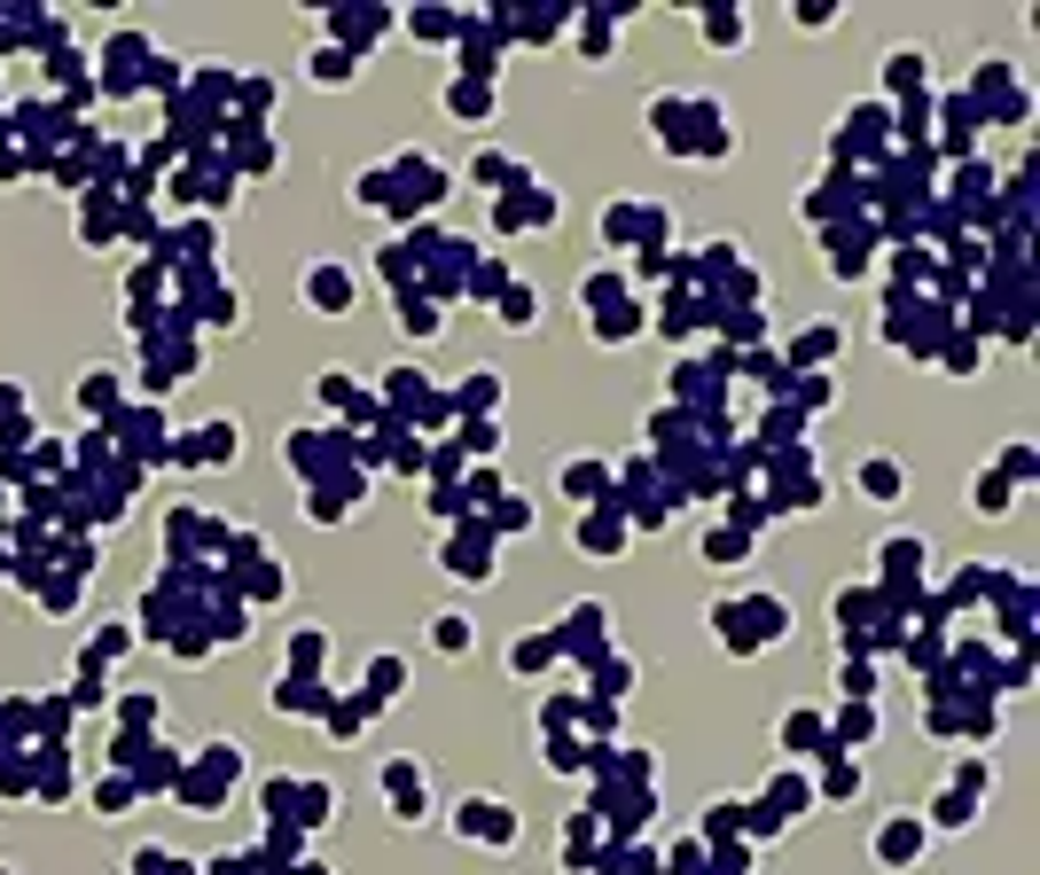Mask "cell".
Here are the masks:
<instances>
[{"label":"cell","instance_id":"cell-31","mask_svg":"<svg viewBox=\"0 0 1040 875\" xmlns=\"http://www.w3.org/2000/svg\"><path fill=\"white\" fill-rule=\"evenodd\" d=\"M533 313H540L533 290H501V328H533Z\"/></svg>","mask_w":1040,"mask_h":875},{"label":"cell","instance_id":"cell-1","mask_svg":"<svg viewBox=\"0 0 1040 875\" xmlns=\"http://www.w3.org/2000/svg\"><path fill=\"white\" fill-rule=\"evenodd\" d=\"M712 634L751 657V649H766L774 634H791V609L766 602V594H751V602H712Z\"/></svg>","mask_w":1040,"mask_h":875},{"label":"cell","instance_id":"cell-19","mask_svg":"<svg viewBox=\"0 0 1040 875\" xmlns=\"http://www.w3.org/2000/svg\"><path fill=\"white\" fill-rule=\"evenodd\" d=\"M118 399H126V391H118L110 368H86V376H78V407H86V414H118Z\"/></svg>","mask_w":1040,"mask_h":875},{"label":"cell","instance_id":"cell-24","mask_svg":"<svg viewBox=\"0 0 1040 875\" xmlns=\"http://www.w3.org/2000/svg\"><path fill=\"white\" fill-rule=\"evenodd\" d=\"M1009 493H1017V485H1009L1001 469H986V477H971V500H978V516H1009Z\"/></svg>","mask_w":1040,"mask_h":875},{"label":"cell","instance_id":"cell-27","mask_svg":"<svg viewBox=\"0 0 1040 875\" xmlns=\"http://www.w3.org/2000/svg\"><path fill=\"white\" fill-rule=\"evenodd\" d=\"M860 493H869V500H900V462H860Z\"/></svg>","mask_w":1040,"mask_h":875},{"label":"cell","instance_id":"cell-21","mask_svg":"<svg viewBox=\"0 0 1040 875\" xmlns=\"http://www.w3.org/2000/svg\"><path fill=\"white\" fill-rule=\"evenodd\" d=\"M783 750H814V758H822V750H829V727H822L814 712H791V720H783Z\"/></svg>","mask_w":1040,"mask_h":875},{"label":"cell","instance_id":"cell-37","mask_svg":"<svg viewBox=\"0 0 1040 875\" xmlns=\"http://www.w3.org/2000/svg\"><path fill=\"white\" fill-rule=\"evenodd\" d=\"M939 829H971V798H963V790L939 798Z\"/></svg>","mask_w":1040,"mask_h":875},{"label":"cell","instance_id":"cell-2","mask_svg":"<svg viewBox=\"0 0 1040 875\" xmlns=\"http://www.w3.org/2000/svg\"><path fill=\"white\" fill-rule=\"evenodd\" d=\"M556 649H571V657H602V649H611V602H571V609H564V626H556Z\"/></svg>","mask_w":1040,"mask_h":875},{"label":"cell","instance_id":"cell-6","mask_svg":"<svg viewBox=\"0 0 1040 875\" xmlns=\"http://www.w3.org/2000/svg\"><path fill=\"white\" fill-rule=\"evenodd\" d=\"M353 298H361V282H353V267H336V258H321V267L305 274V305L313 313H353Z\"/></svg>","mask_w":1040,"mask_h":875},{"label":"cell","instance_id":"cell-10","mask_svg":"<svg viewBox=\"0 0 1040 875\" xmlns=\"http://www.w3.org/2000/svg\"><path fill=\"white\" fill-rule=\"evenodd\" d=\"M275 712H298V720H321V712H329V695H321V688H313L305 672H282V680H275Z\"/></svg>","mask_w":1040,"mask_h":875},{"label":"cell","instance_id":"cell-11","mask_svg":"<svg viewBox=\"0 0 1040 875\" xmlns=\"http://www.w3.org/2000/svg\"><path fill=\"white\" fill-rule=\"evenodd\" d=\"M447 407H454V414H478V407L493 414V407H501V376H493V368H470V376L447 391Z\"/></svg>","mask_w":1040,"mask_h":875},{"label":"cell","instance_id":"cell-9","mask_svg":"<svg viewBox=\"0 0 1040 875\" xmlns=\"http://www.w3.org/2000/svg\"><path fill=\"white\" fill-rule=\"evenodd\" d=\"M923 844H931V836H923V821H915V813H892V821L877 829V860H884V867L923 860Z\"/></svg>","mask_w":1040,"mask_h":875},{"label":"cell","instance_id":"cell-23","mask_svg":"<svg viewBox=\"0 0 1040 875\" xmlns=\"http://www.w3.org/2000/svg\"><path fill=\"white\" fill-rule=\"evenodd\" d=\"M705 555H712V563H743V555H751V532H743V523H712V532H705Z\"/></svg>","mask_w":1040,"mask_h":875},{"label":"cell","instance_id":"cell-42","mask_svg":"<svg viewBox=\"0 0 1040 875\" xmlns=\"http://www.w3.org/2000/svg\"><path fill=\"white\" fill-rule=\"evenodd\" d=\"M0 875H17V867H0Z\"/></svg>","mask_w":1040,"mask_h":875},{"label":"cell","instance_id":"cell-13","mask_svg":"<svg viewBox=\"0 0 1040 875\" xmlns=\"http://www.w3.org/2000/svg\"><path fill=\"white\" fill-rule=\"evenodd\" d=\"M579 548H587V555H619V548H626V523H619L611 508H602V516H579Z\"/></svg>","mask_w":1040,"mask_h":875},{"label":"cell","instance_id":"cell-16","mask_svg":"<svg viewBox=\"0 0 1040 875\" xmlns=\"http://www.w3.org/2000/svg\"><path fill=\"white\" fill-rule=\"evenodd\" d=\"M697 32H705L712 47H743L751 24H743V9H720V0H712V9H697Z\"/></svg>","mask_w":1040,"mask_h":875},{"label":"cell","instance_id":"cell-29","mask_svg":"<svg viewBox=\"0 0 1040 875\" xmlns=\"http://www.w3.org/2000/svg\"><path fill=\"white\" fill-rule=\"evenodd\" d=\"M353 71H361V55H344V47H321L313 55V86H344Z\"/></svg>","mask_w":1040,"mask_h":875},{"label":"cell","instance_id":"cell-35","mask_svg":"<svg viewBox=\"0 0 1040 875\" xmlns=\"http://www.w3.org/2000/svg\"><path fill=\"white\" fill-rule=\"evenodd\" d=\"M133 867H141V875H196V860H172V852H141Z\"/></svg>","mask_w":1040,"mask_h":875},{"label":"cell","instance_id":"cell-32","mask_svg":"<svg viewBox=\"0 0 1040 875\" xmlns=\"http://www.w3.org/2000/svg\"><path fill=\"white\" fill-rule=\"evenodd\" d=\"M837 688H845V695H877V665H869V657H845V665H837Z\"/></svg>","mask_w":1040,"mask_h":875},{"label":"cell","instance_id":"cell-40","mask_svg":"<svg viewBox=\"0 0 1040 875\" xmlns=\"http://www.w3.org/2000/svg\"><path fill=\"white\" fill-rule=\"evenodd\" d=\"M462 446H470V454H493L501 430H493V422H462Z\"/></svg>","mask_w":1040,"mask_h":875},{"label":"cell","instance_id":"cell-26","mask_svg":"<svg viewBox=\"0 0 1040 875\" xmlns=\"http://www.w3.org/2000/svg\"><path fill=\"white\" fill-rule=\"evenodd\" d=\"M822 790L829 798H860V766H845V750H822Z\"/></svg>","mask_w":1040,"mask_h":875},{"label":"cell","instance_id":"cell-41","mask_svg":"<svg viewBox=\"0 0 1040 875\" xmlns=\"http://www.w3.org/2000/svg\"><path fill=\"white\" fill-rule=\"evenodd\" d=\"M798 24H806V32H829L837 9H829V0H798Z\"/></svg>","mask_w":1040,"mask_h":875},{"label":"cell","instance_id":"cell-22","mask_svg":"<svg viewBox=\"0 0 1040 875\" xmlns=\"http://www.w3.org/2000/svg\"><path fill=\"white\" fill-rule=\"evenodd\" d=\"M399 328H407V336H439L447 321H439V305H430V298H415V290H399Z\"/></svg>","mask_w":1040,"mask_h":875},{"label":"cell","instance_id":"cell-25","mask_svg":"<svg viewBox=\"0 0 1040 875\" xmlns=\"http://www.w3.org/2000/svg\"><path fill=\"white\" fill-rule=\"evenodd\" d=\"M430 649H439V657H470V618H454V609H447V618H430Z\"/></svg>","mask_w":1040,"mask_h":875},{"label":"cell","instance_id":"cell-39","mask_svg":"<svg viewBox=\"0 0 1040 875\" xmlns=\"http://www.w3.org/2000/svg\"><path fill=\"white\" fill-rule=\"evenodd\" d=\"M313 665H321V634L305 626V634H298V649H290V672H313Z\"/></svg>","mask_w":1040,"mask_h":875},{"label":"cell","instance_id":"cell-12","mask_svg":"<svg viewBox=\"0 0 1040 875\" xmlns=\"http://www.w3.org/2000/svg\"><path fill=\"white\" fill-rule=\"evenodd\" d=\"M447 110L485 126V118H493V78H454V86H447Z\"/></svg>","mask_w":1040,"mask_h":875},{"label":"cell","instance_id":"cell-33","mask_svg":"<svg viewBox=\"0 0 1040 875\" xmlns=\"http://www.w3.org/2000/svg\"><path fill=\"white\" fill-rule=\"evenodd\" d=\"M955 790H963V798H986V790H994V766H986V758H963V766H955Z\"/></svg>","mask_w":1040,"mask_h":875},{"label":"cell","instance_id":"cell-30","mask_svg":"<svg viewBox=\"0 0 1040 875\" xmlns=\"http://www.w3.org/2000/svg\"><path fill=\"white\" fill-rule=\"evenodd\" d=\"M626 680H634V665H626V657H594V695H602V704H611Z\"/></svg>","mask_w":1040,"mask_h":875},{"label":"cell","instance_id":"cell-18","mask_svg":"<svg viewBox=\"0 0 1040 875\" xmlns=\"http://www.w3.org/2000/svg\"><path fill=\"white\" fill-rule=\"evenodd\" d=\"M877 133H884V102H860V110H845V126H837V156H845L853 141H860V149H869Z\"/></svg>","mask_w":1040,"mask_h":875},{"label":"cell","instance_id":"cell-14","mask_svg":"<svg viewBox=\"0 0 1040 875\" xmlns=\"http://www.w3.org/2000/svg\"><path fill=\"white\" fill-rule=\"evenodd\" d=\"M806 806H814V790H806V781H798V774H774L759 813H766V821H783V813H806Z\"/></svg>","mask_w":1040,"mask_h":875},{"label":"cell","instance_id":"cell-3","mask_svg":"<svg viewBox=\"0 0 1040 875\" xmlns=\"http://www.w3.org/2000/svg\"><path fill=\"white\" fill-rule=\"evenodd\" d=\"M454 829H462L470 844H493V852L516 844V813H508L501 798H462V806H454Z\"/></svg>","mask_w":1040,"mask_h":875},{"label":"cell","instance_id":"cell-34","mask_svg":"<svg viewBox=\"0 0 1040 875\" xmlns=\"http://www.w3.org/2000/svg\"><path fill=\"white\" fill-rule=\"evenodd\" d=\"M407 672H399V657H376L368 665V695H376V704H392V688H399Z\"/></svg>","mask_w":1040,"mask_h":875},{"label":"cell","instance_id":"cell-20","mask_svg":"<svg viewBox=\"0 0 1040 875\" xmlns=\"http://www.w3.org/2000/svg\"><path fill=\"white\" fill-rule=\"evenodd\" d=\"M548 665H556V634H525V641L508 649V672H525V680L548 672Z\"/></svg>","mask_w":1040,"mask_h":875},{"label":"cell","instance_id":"cell-36","mask_svg":"<svg viewBox=\"0 0 1040 875\" xmlns=\"http://www.w3.org/2000/svg\"><path fill=\"white\" fill-rule=\"evenodd\" d=\"M95 806H110V813H118V806H133V781H126V774H110V781H95Z\"/></svg>","mask_w":1040,"mask_h":875},{"label":"cell","instance_id":"cell-8","mask_svg":"<svg viewBox=\"0 0 1040 875\" xmlns=\"http://www.w3.org/2000/svg\"><path fill=\"white\" fill-rule=\"evenodd\" d=\"M376 32H392L384 9H336V17H329V47H344V55H368Z\"/></svg>","mask_w":1040,"mask_h":875},{"label":"cell","instance_id":"cell-5","mask_svg":"<svg viewBox=\"0 0 1040 875\" xmlns=\"http://www.w3.org/2000/svg\"><path fill=\"white\" fill-rule=\"evenodd\" d=\"M447 563H454L462 586H485V579H493V532H485V523H462V532H447Z\"/></svg>","mask_w":1040,"mask_h":875},{"label":"cell","instance_id":"cell-7","mask_svg":"<svg viewBox=\"0 0 1040 875\" xmlns=\"http://www.w3.org/2000/svg\"><path fill=\"white\" fill-rule=\"evenodd\" d=\"M384 798H392L399 821H422V813H430V781H422L415 758H392V766H384Z\"/></svg>","mask_w":1040,"mask_h":875},{"label":"cell","instance_id":"cell-15","mask_svg":"<svg viewBox=\"0 0 1040 875\" xmlns=\"http://www.w3.org/2000/svg\"><path fill=\"white\" fill-rule=\"evenodd\" d=\"M923 71H931L923 47H892V55H884V86H892V95H908V86L923 95Z\"/></svg>","mask_w":1040,"mask_h":875},{"label":"cell","instance_id":"cell-38","mask_svg":"<svg viewBox=\"0 0 1040 875\" xmlns=\"http://www.w3.org/2000/svg\"><path fill=\"white\" fill-rule=\"evenodd\" d=\"M978 360H986L978 336H955V344H946V368H978Z\"/></svg>","mask_w":1040,"mask_h":875},{"label":"cell","instance_id":"cell-4","mask_svg":"<svg viewBox=\"0 0 1040 875\" xmlns=\"http://www.w3.org/2000/svg\"><path fill=\"white\" fill-rule=\"evenodd\" d=\"M235 438H243V430H235V414H227V422H196L172 454H181L189 469H227V462H235Z\"/></svg>","mask_w":1040,"mask_h":875},{"label":"cell","instance_id":"cell-28","mask_svg":"<svg viewBox=\"0 0 1040 875\" xmlns=\"http://www.w3.org/2000/svg\"><path fill=\"white\" fill-rule=\"evenodd\" d=\"M602 485H611V469H602V462H571V469H564V493H571V500H602Z\"/></svg>","mask_w":1040,"mask_h":875},{"label":"cell","instance_id":"cell-17","mask_svg":"<svg viewBox=\"0 0 1040 875\" xmlns=\"http://www.w3.org/2000/svg\"><path fill=\"white\" fill-rule=\"evenodd\" d=\"M877 563H884V579H892V594H900V586L923 571V540H884V548H877Z\"/></svg>","mask_w":1040,"mask_h":875}]
</instances>
